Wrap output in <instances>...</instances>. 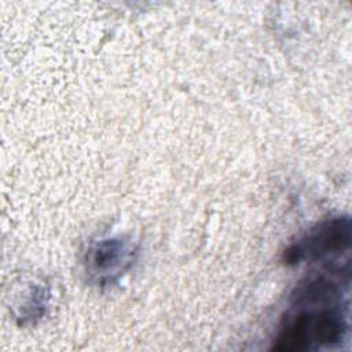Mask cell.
<instances>
[{
	"instance_id": "1",
	"label": "cell",
	"mask_w": 352,
	"mask_h": 352,
	"mask_svg": "<svg viewBox=\"0 0 352 352\" xmlns=\"http://www.w3.org/2000/svg\"><path fill=\"white\" fill-rule=\"evenodd\" d=\"M340 286L324 275L311 276L296 289L293 307L282 319L275 351H311L337 345L348 333Z\"/></svg>"
},
{
	"instance_id": "2",
	"label": "cell",
	"mask_w": 352,
	"mask_h": 352,
	"mask_svg": "<svg viewBox=\"0 0 352 352\" xmlns=\"http://www.w3.org/2000/svg\"><path fill=\"white\" fill-rule=\"evenodd\" d=\"M351 221L348 217L324 220L311 228L286 252L289 263L302 260H320L337 256L349 249Z\"/></svg>"
},
{
	"instance_id": "3",
	"label": "cell",
	"mask_w": 352,
	"mask_h": 352,
	"mask_svg": "<svg viewBox=\"0 0 352 352\" xmlns=\"http://www.w3.org/2000/svg\"><path fill=\"white\" fill-rule=\"evenodd\" d=\"M135 248L122 238H109L96 242L87 253V272L99 283H109L131 265Z\"/></svg>"
}]
</instances>
